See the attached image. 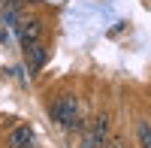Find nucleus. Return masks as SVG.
Listing matches in <instances>:
<instances>
[{
    "mask_svg": "<svg viewBox=\"0 0 151 148\" xmlns=\"http://www.w3.org/2000/svg\"><path fill=\"white\" fill-rule=\"evenodd\" d=\"M48 118H52L58 127H64V130H85V121L79 115V97L76 94L55 97L52 106H48Z\"/></svg>",
    "mask_w": 151,
    "mask_h": 148,
    "instance_id": "obj_1",
    "label": "nucleus"
},
{
    "mask_svg": "<svg viewBox=\"0 0 151 148\" xmlns=\"http://www.w3.org/2000/svg\"><path fill=\"white\" fill-rule=\"evenodd\" d=\"M106 139H109V118L106 115H97L91 124H85L82 139H79V148H103Z\"/></svg>",
    "mask_w": 151,
    "mask_h": 148,
    "instance_id": "obj_2",
    "label": "nucleus"
},
{
    "mask_svg": "<svg viewBox=\"0 0 151 148\" xmlns=\"http://www.w3.org/2000/svg\"><path fill=\"white\" fill-rule=\"evenodd\" d=\"M18 40H21V45H33V42H40L42 40V21L40 18H18Z\"/></svg>",
    "mask_w": 151,
    "mask_h": 148,
    "instance_id": "obj_3",
    "label": "nucleus"
},
{
    "mask_svg": "<svg viewBox=\"0 0 151 148\" xmlns=\"http://www.w3.org/2000/svg\"><path fill=\"white\" fill-rule=\"evenodd\" d=\"M24 60H27V73H30V76H36V73L45 67V60H48V48H45L42 42L24 45Z\"/></svg>",
    "mask_w": 151,
    "mask_h": 148,
    "instance_id": "obj_4",
    "label": "nucleus"
},
{
    "mask_svg": "<svg viewBox=\"0 0 151 148\" xmlns=\"http://www.w3.org/2000/svg\"><path fill=\"white\" fill-rule=\"evenodd\" d=\"M6 148H33V130L27 124L12 127L9 136H6Z\"/></svg>",
    "mask_w": 151,
    "mask_h": 148,
    "instance_id": "obj_5",
    "label": "nucleus"
},
{
    "mask_svg": "<svg viewBox=\"0 0 151 148\" xmlns=\"http://www.w3.org/2000/svg\"><path fill=\"white\" fill-rule=\"evenodd\" d=\"M136 145L139 148H151V124L148 121H139V124H136Z\"/></svg>",
    "mask_w": 151,
    "mask_h": 148,
    "instance_id": "obj_6",
    "label": "nucleus"
},
{
    "mask_svg": "<svg viewBox=\"0 0 151 148\" xmlns=\"http://www.w3.org/2000/svg\"><path fill=\"white\" fill-rule=\"evenodd\" d=\"M103 148H121V139H118V136H109V139L103 142Z\"/></svg>",
    "mask_w": 151,
    "mask_h": 148,
    "instance_id": "obj_7",
    "label": "nucleus"
}]
</instances>
